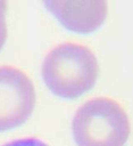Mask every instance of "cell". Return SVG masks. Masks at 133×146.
Instances as JSON below:
<instances>
[{
	"label": "cell",
	"instance_id": "6da1fadb",
	"mask_svg": "<svg viewBox=\"0 0 133 146\" xmlns=\"http://www.w3.org/2000/svg\"><path fill=\"white\" fill-rule=\"evenodd\" d=\"M100 67L98 58L88 46L66 42L55 46L46 55L42 76L52 94L74 100L96 86Z\"/></svg>",
	"mask_w": 133,
	"mask_h": 146
},
{
	"label": "cell",
	"instance_id": "7a4b0ae2",
	"mask_svg": "<svg viewBox=\"0 0 133 146\" xmlns=\"http://www.w3.org/2000/svg\"><path fill=\"white\" fill-rule=\"evenodd\" d=\"M131 125L127 112L109 97H94L76 111L72 135L77 146H125Z\"/></svg>",
	"mask_w": 133,
	"mask_h": 146
},
{
	"label": "cell",
	"instance_id": "3957f363",
	"mask_svg": "<svg viewBox=\"0 0 133 146\" xmlns=\"http://www.w3.org/2000/svg\"><path fill=\"white\" fill-rule=\"evenodd\" d=\"M36 101L29 76L14 66L0 67V133L24 124L34 111Z\"/></svg>",
	"mask_w": 133,
	"mask_h": 146
},
{
	"label": "cell",
	"instance_id": "277c9868",
	"mask_svg": "<svg viewBox=\"0 0 133 146\" xmlns=\"http://www.w3.org/2000/svg\"><path fill=\"white\" fill-rule=\"evenodd\" d=\"M45 7L66 29L79 35L97 31L108 16V4L102 0L45 1Z\"/></svg>",
	"mask_w": 133,
	"mask_h": 146
},
{
	"label": "cell",
	"instance_id": "5b68a950",
	"mask_svg": "<svg viewBox=\"0 0 133 146\" xmlns=\"http://www.w3.org/2000/svg\"><path fill=\"white\" fill-rule=\"evenodd\" d=\"M6 12H7L6 1H0V51L4 47V44H5L6 39H7Z\"/></svg>",
	"mask_w": 133,
	"mask_h": 146
},
{
	"label": "cell",
	"instance_id": "8992f818",
	"mask_svg": "<svg viewBox=\"0 0 133 146\" xmlns=\"http://www.w3.org/2000/svg\"><path fill=\"white\" fill-rule=\"evenodd\" d=\"M1 146H49L45 142L41 141L36 138H23L19 140L12 141L9 143H6Z\"/></svg>",
	"mask_w": 133,
	"mask_h": 146
}]
</instances>
